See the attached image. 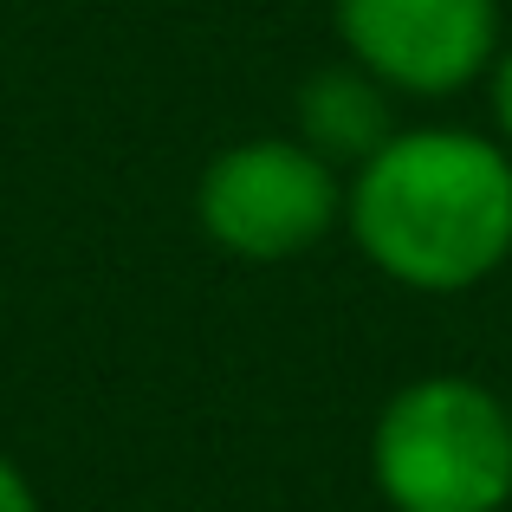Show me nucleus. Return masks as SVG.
Instances as JSON below:
<instances>
[{"label": "nucleus", "instance_id": "obj_1", "mask_svg": "<svg viewBox=\"0 0 512 512\" xmlns=\"http://www.w3.org/2000/svg\"><path fill=\"white\" fill-rule=\"evenodd\" d=\"M363 260L415 292H467L512 253V156L474 130H396L344 195Z\"/></svg>", "mask_w": 512, "mask_h": 512}, {"label": "nucleus", "instance_id": "obj_2", "mask_svg": "<svg viewBox=\"0 0 512 512\" xmlns=\"http://www.w3.org/2000/svg\"><path fill=\"white\" fill-rule=\"evenodd\" d=\"M370 474L396 512H500L512 500V409L467 376H422L376 415Z\"/></svg>", "mask_w": 512, "mask_h": 512}, {"label": "nucleus", "instance_id": "obj_3", "mask_svg": "<svg viewBox=\"0 0 512 512\" xmlns=\"http://www.w3.org/2000/svg\"><path fill=\"white\" fill-rule=\"evenodd\" d=\"M338 214V169L299 137H247L214 156L195 182L201 234L247 266H279L312 253L338 227Z\"/></svg>", "mask_w": 512, "mask_h": 512}, {"label": "nucleus", "instance_id": "obj_4", "mask_svg": "<svg viewBox=\"0 0 512 512\" xmlns=\"http://www.w3.org/2000/svg\"><path fill=\"white\" fill-rule=\"evenodd\" d=\"M350 59L389 91L448 98L487 72L500 46V0H338Z\"/></svg>", "mask_w": 512, "mask_h": 512}, {"label": "nucleus", "instance_id": "obj_5", "mask_svg": "<svg viewBox=\"0 0 512 512\" xmlns=\"http://www.w3.org/2000/svg\"><path fill=\"white\" fill-rule=\"evenodd\" d=\"M396 137V117H389V85L370 78L357 59L331 65V72L305 78L299 91V143L318 150L331 169L338 163H370L383 143Z\"/></svg>", "mask_w": 512, "mask_h": 512}, {"label": "nucleus", "instance_id": "obj_6", "mask_svg": "<svg viewBox=\"0 0 512 512\" xmlns=\"http://www.w3.org/2000/svg\"><path fill=\"white\" fill-rule=\"evenodd\" d=\"M0 512H39L33 480H26L20 461H7V454H0Z\"/></svg>", "mask_w": 512, "mask_h": 512}, {"label": "nucleus", "instance_id": "obj_7", "mask_svg": "<svg viewBox=\"0 0 512 512\" xmlns=\"http://www.w3.org/2000/svg\"><path fill=\"white\" fill-rule=\"evenodd\" d=\"M493 111H500V130L512 137V46H506L500 72H493Z\"/></svg>", "mask_w": 512, "mask_h": 512}]
</instances>
